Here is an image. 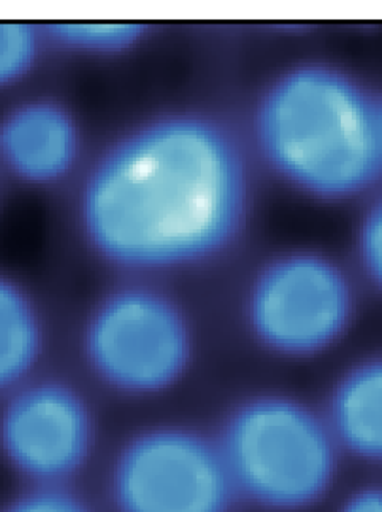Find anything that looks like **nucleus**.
<instances>
[{"label": "nucleus", "instance_id": "obj_1", "mask_svg": "<svg viewBox=\"0 0 382 512\" xmlns=\"http://www.w3.org/2000/svg\"><path fill=\"white\" fill-rule=\"evenodd\" d=\"M250 204L241 142L216 119L183 113L150 121L105 151L78 211L99 258L147 274L217 258L240 236Z\"/></svg>", "mask_w": 382, "mask_h": 512}, {"label": "nucleus", "instance_id": "obj_10", "mask_svg": "<svg viewBox=\"0 0 382 512\" xmlns=\"http://www.w3.org/2000/svg\"><path fill=\"white\" fill-rule=\"evenodd\" d=\"M49 317L34 290L0 269V401L44 369Z\"/></svg>", "mask_w": 382, "mask_h": 512}, {"label": "nucleus", "instance_id": "obj_11", "mask_svg": "<svg viewBox=\"0 0 382 512\" xmlns=\"http://www.w3.org/2000/svg\"><path fill=\"white\" fill-rule=\"evenodd\" d=\"M142 28L130 24H51L43 30L45 39L71 51L105 53L135 44Z\"/></svg>", "mask_w": 382, "mask_h": 512}, {"label": "nucleus", "instance_id": "obj_12", "mask_svg": "<svg viewBox=\"0 0 382 512\" xmlns=\"http://www.w3.org/2000/svg\"><path fill=\"white\" fill-rule=\"evenodd\" d=\"M45 35L30 24L0 23V90L23 80L40 58Z\"/></svg>", "mask_w": 382, "mask_h": 512}, {"label": "nucleus", "instance_id": "obj_16", "mask_svg": "<svg viewBox=\"0 0 382 512\" xmlns=\"http://www.w3.org/2000/svg\"><path fill=\"white\" fill-rule=\"evenodd\" d=\"M377 118H378L379 145H380V151H381V157H382V98L378 99Z\"/></svg>", "mask_w": 382, "mask_h": 512}, {"label": "nucleus", "instance_id": "obj_3", "mask_svg": "<svg viewBox=\"0 0 382 512\" xmlns=\"http://www.w3.org/2000/svg\"><path fill=\"white\" fill-rule=\"evenodd\" d=\"M238 498L276 512L301 511L328 495L341 449L323 413L296 398H251L216 439Z\"/></svg>", "mask_w": 382, "mask_h": 512}, {"label": "nucleus", "instance_id": "obj_4", "mask_svg": "<svg viewBox=\"0 0 382 512\" xmlns=\"http://www.w3.org/2000/svg\"><path fill=\"white\" fill-rule=\"evenodd\" d=\"M357 278L333 256L283 253L256 273L245 298L254 338L289 360L319 358L345 340L358 317Z\"/></svg>", "mask_w": 382, "mask_h": 512}, {"label": "nucleus", "instance_id": "obj_5", "mask_svg": "<svg viewBox=\"0 0 382 512\" xmlns=\"http://www.w3.org/2000/svg\"><path fill=\"white\" fill-rule=\"evenodd\" d=\"M81 348L100 382L146 396L168 390L187 373L195 338L178 302L150 284L133 282L95 302L84 320Z\"/></svg>", "mask_w": 382, "mask_h": 512}, {"label": "nucleus", "instance_id": "obj_8", "mask_svg": "<svg viewBox=\"0 0 382 512\" xmlns=\"http://www.w3.org/2000/svg\"><path fill=\"white\" fill-rule=\"evenodd\" d=\"M78 125L60 102H19L0 118V165L18 182L46 188L60 184L80 157Z\"/></svg>", "mask_w": 382, "mask_h": 512}, {"label": "nucleus", "instance_id": "obj_14", "mask_svg": "<svg viewBox=\"0 0 382 512\" xmlns=\"http://www.w3.org/2000/svg\"><path fill=\"white\" fill-rule=\"evenodd\" d=\"M0 512H94L70 485L26 486Z\"/></svg>", "mask_w": 382, "mask_h": 512}, {"label": "nucleus", "instance_id": "obj_7", "mask_svg": "<svg viewBox=\"0 0 382 512\" xmlns=\"http://www.w3.org/2000/svg\"><path fill=\"white\" fill-rule=\"evenodd\" d=\"M95 438L87 398L45 368L0 401V457L26 486L70 485Z\"/></svg>", "mask_w": 382, "mask_h": 512}, {"label": "nucleus", "instance_id": "obj_15", "mask_svg": "<svg viewBox=\"0 0 382 512\" xmlns=\"http://www.w3.org/2000/svg\"><path fill=\"white\" fill-rule=\"evenodd\" d=\"M339 512H382V486H367L353 492Z\"/></svg>", "mask_w": 382, "mask_h": 512}, {"label": "nucleus", "instance_id": "obj_9", "mask_svg": "<svg viewBox=\"0 0 382 512\" xmlns=\"http://www.w3.org/2000/svg\"><path fill=\"white\" fill-rule=\"evenodd\" d=\"M323 414L342 452L382 463V352L359 356L343 368Z\"/></svg>", "mask_w": 382, "mask_h": 512}, {"label": "nucleus", "instance_id": "obj_6", "mask_svg": "<svg viewBox=\"0 0 382 512\" xmlns=\"http://www.w3.org/2000/svg\"><path fill=\"white\" fill-rule=\"evenodd\" d=\"M109 488L118 512H232L238 499L216 439L178 426L133 436Z\"/></svg>", "mask_w": 382, "mask_h": 512}, {"label": "nucleus", "instance_id": "obj_2", "mask_svg": "<svg viewBox=\"0 0 382 512\" xmlns=\"http://www.w3.org/2000/svg\"><path fill=\"white\" fill-rule=\"evenodd\" d=\"M377 107L378 99L347 73L296 66L264 94L257 142L285 182L321 201H347L382 175Z\"/></svg>", "mask_w": 382, "mask_h": 512}, {"label": "nucleus", "instance_id": "obj_13", "mask_svg": "<svg viewBox=\"0 0 382 512\" xmlns=\"http://www.w3.org/2000/svg\"><path fill=\"white\" fill-rule=\"evenodd\" d=\"M355 250L360 276L382 296V192L361 215Z\"/></svg>", "mask_w": 382, "mask_h": 512}]
</instances>
